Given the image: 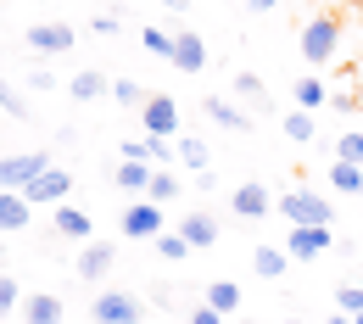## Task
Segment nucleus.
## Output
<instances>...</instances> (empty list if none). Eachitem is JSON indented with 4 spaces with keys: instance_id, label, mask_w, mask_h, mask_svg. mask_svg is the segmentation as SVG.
<instances>
[{
    "instance_id": "10",
    "label": "nucleus",
    "mask_w": 363,
    "mask_h": 324,
    "mask_svg": "<svg viewBox=\"0 0 363 324\" xmlns=\"http://www.w3.org/2000/svg\"><path fill=\"white\" fill-rule=\"evenodd\" d=\"M112 263H118L112 240H84V257H79V274H84V279H101Z\"/></svg>"
},
{
    "instance_id": "6",
    "label": "nucleus",
    "mask_w": 363,
    "mask_h": 324,
    "mask_svg": "<svg viewBox=\"0 0 363 324\" xmlns=\"http://www.w3.org/2000/svg\"><path fill=\"white\" fill-rule=\"evenodd\" d=\"M123 235L129 240H157L162 235V201H135L123 213Z\"/></svg>"
},
{
    "instance_id": "25",
    "label": "nucleus",
    "mask_w": 363,
    "mask_h": 324,
    "mask_svg": "<svg viewBox=\"0 0 363 324\" xmlns=\"http://www.w3.org/2000/svg\"><path fill=\"white\" fill-rule=\"evenodd\" d=\"M285 135L296 140V145H308V140H313V112H291V118H285Z\"/></svg>"
},
{
    "instance_id": "13",
    "label": "nucleus",
    "mask_w": 363,
    "mask_h": 324,
    "mask_svg": "<svg viewBox=\"0 0 363 324\" xmlns=\"http://www.w3.org/2000/svg\"><path fill=\"white\" fill-rule=\"evenodd\" d=\"M269 207H274V196L263 185H240L235 190V213H240V218H263Z\"/></svg>"
},
{
    "instance_id": "20",
    "label": "nucleus",
    "mask_w": 363,
    "mask_h": 324,
    "mask_svg": "<svg viewBox=\"0 0 363 324\" xmlns=\"http://www.w3.org/2000/svg\"><path fill=\"white\" fill-rule=\"evenodd\" d=\"M330 185L335 190H358L363 196V162H335V168H330Z\"/></svg>"
},
{
    "instance_id": "36",
    "label": "nucleus",
    "mask_w": 363,
    "mask_h": 324,
    "mask_svg": "<svg viewBox=\"0 0 363 324\" xmlns=\"http://www.w3.org/2000/svg\"><path fill=\"white\" fill-rule=\"evenodd\" d=\"M246 6H252V11H274L279 0H246Z\"/></svg>"
},
{
    "instance_id": "33",
    "label": "nucleus",
    "mask_w": 363,
    "mask_h": 324,
    "mask_svg": "<svg viewBox=\"0 0 363 324\" xmlns=\"http://www.w3.org/2000/svg\"><path fill=\"white\" fill-rule=\"evenodd\" d=\"M341 162H363V135H347V140H341Z\"/></svg>"
},
{
    "instance_id": "16",
    "label": "nucleus",
    "mask_w": 363,
    "mask_h": 324,
    "mask_svg": "<svg viewBox=\"0 0 363 324\" xmlns=\"http://www.w3.org/2000/svg\"><path fill=\"white\" fill-rule=\"evenodd\" d=\"M179 235L190 240V246H196V252H201V246H213V240H218V224H213L207 213H190V218L179 224Z\"/></svg>"
},
{
    "instance_id": "28",
    "label": "nucleus",
    "mask_w": 363,
    "mask_h": 324,
    "mask_svg": "<svg viewBox=\"0 0 363 324\" xmlns=\"http://www.w3.org/2000/svg\"><path fill=\"white\" fill-rule=\"evenodd\" d=\"M151 201H174V196H179V179H174V174H151Z\"/></svg>"
},
{
    "instance_id": "34",
    "label": "nucleus",
    "mask_w": 363,
    "mask_h": 324,
    "mask_svg": "<svg viewBox=\"0 0 363 324\" xmlns=\"http://www.w3.org/2000/svg\"><path fill=\"white\" fill-rule=\"evenodd\" d=\"M11 308H17V279L0 274V313H11Z\"/></svg>"
},
{
    "instance_id": "32",
    "label": "nucleus",
    "mask_w": 363,
    "mask_h": 324,
    "mask_svg": "<svg viewBox=\"0 0 363 324\" xmlns=\"http://www.w3.org/2000/svg\"><path fill=\"white\" fill-rule=\"evenodd\" d=\"M0 106H6V112H17V118H28V106H23V95L11 90L6 79H0Z\"/></svg>"
},
{
    "instance_id": "5",
    "label": "nucleus",
    "mask_w": 363,
    "mask_h": 324,
    "mask_svg": "<svg viewBox=\"0 0 363 324\" xmlns=\"http://www.w3.org/2000/svg\"><path fill=\"white\" fill-rule=\"evenodd\" d=\"M285 252H291L296 263H308V257H324V252H330V224H291V240H285Z\"/></svg>"
},
{
    "instance_id": "29",
    "label": "nucleus",
    "mask_w": 363,
    "mask_h": 324,
    "mask_svg": "<svg viewBox=\"0 0 363 324\" xmlns=\"http://www.w3.org/2000/svg\"><path fill=\"white\" fill-rule=\"evenodd\" d=\"M335 308L341 313H363V285H341L335 291Z\"/></svg>"
},
{
    "instance_id": "18",
    "label": "nucleus",
    "mask_w": 363,
    "mask_h": 324,
    "mask_svg": "<svg viewBox=\"0 0 363 324\" xmlns=\"http://www.w3.org/2000/svg\"><path fill=\"white\" fill-rule=\"evenodd\" d=\"M207 308L235 313V308H240V285H235V279H213V285H207Z\"/></svg>"
},
{
    "instance_id": "37",
    "label": "nucleus",
    "mask_w": 363,
    "mask_h": 324,
    "mask_svg": "<svg viewBox=\"0 0 363 324\" xmlns=\"http://www.w3.org/2000/svg\"><path fill=\"white\" fill-rule=\"evenodd\" d=\"M324 324H358V319H347V313H330V319H324Z\"/></svg>"
},
{
    "instance_id": "21",
    "label": "nucleus",
    "mask_w": 363,
    "mask_h": 324,
    "mask_svg": "<svg viewBox=\"0 0 363 324\" xmlns=\"http://www.w3.org/2000/svg\"><path fill=\"white\" fill-rule=\"evenodd\" d=\"M235 90L246 95V101H252L257 112H269V106H274V101H269V90H263V79H257V73H240V79H235Z\"/></svg>"
},
{
    "instance_id": "4",
    "label": "nucleus",
    "mask_w": 363,
    "mask_h": 324,
    "mask_svg": "<svg viewBox=\"0 0 363 324\" xmlns=\"http://www.w3.org/2000/svg\"><path fill=\"white\" fill-rule=\"evenodd\" d=\"M145 319V308H140L129 291H106V296H95V324H140Z\"/></svg>"
},
{
    "instance_id": "8",
    "label": "nucleus",
    "mask_w": 363,
    "mask_h": 324,
    "mask_svg": "<svg viewBox=\"0 0 363 324\" xmlns=\"http://www.w3.org/2000/svg\"><path fill=\"white\" fill-rule=\"evenodd\" d=\"M140 112H145V135H179V106H174V101L151 95Z\"/></svg>"
},
{
    "instance_id": "24",
    "label": "nucleus",
    "mask_w": 363,
    "mask_h": 324,
    "mask_svg": "<svg viewBox=\"0 0 363 324\" xmlns=\"http://www.w3.org/2000/svg\"><path fill=\"white\" fill-rule=\"evenodd\" d=\"M118 185L123 190H145L151 185V168H145V162H123V168H118Z\"/></svg>"
},
{
    "instance_id": "31",
    "label": "nucleus",
    "mask_w": 363,
    "mask_h": 324,
    "mask_svg": "<svg viewBox=\"0 0 363 324\" xmlns=\"http://www.w3.org/2000/svg\"><path fill=\"white\" fill-rule=\"evenodd\" d=\"M112 95H118V106H145L140 84H129V79H118V84H112Z\"/></svg>"
},
{
    "instance_id": "9",
    "label": "nucleus",
    "mask_w": 363,
    "mask_h": 324,
    "mask_svg": "<svg viewBox=\"0 0 363 324\" xmlns=\"http://www.w3.org/2000/svg\"><path fill=\"white\" fill-rule=\"evenodd\" d=\"M28 207H34V201H28L23 190H0V235L23 230V224H28Z\"/></svg>"
},
{
    "instance_id": "27",
    "label": "nucleus",
    "mask_w": 363,
    "mask_h": 324,
    "mask_svg": "<svg viewBox=\"0 0 363 324\" xmlns=\"http://www.w3.org/2000/svg\"><path fill=\"white\" fill-rule=\"evenodd\" d=\"M207 112H213V118H218V123H224V129H246V118H240V112H235V106H229V101H218V95H213V101H207Z\"/></svg>"
},
{
    "instance_id": "26",
    "label": "nucleus",
    "mask_w": 363,
    "mask_h": 324,
    "mask_svg": "<svg viewBox=\"0 0 363 324\" xmlns=\"http://www.w3.org/2000/svg\"><path fill=\"white\" fill-rule=\"evenodd\" d=\"M296 106H302V112L324 106V84H318V79H302V84H296Z\"/></svg>"
},
{
    "instance_id": "40",
    "label": "nucleus",
    "mask_w": 363,
    "mask_h": 324,
    "mask_svg": "<svg viewBox=\"0 0 363 324\" xmlns=\"http://www.w3.org/2000/svg\"><path fill=\"white\" fill-rule=\"evenodd\" d=\"M285 324H296V319H285Z\"/></svg>"
},
{
    "instance_id": "35",
    "label": "nucleus",
    "mask_w": 363,
    "mask_h": 324,
    "mask_svg": "<svg viewBox=\"0 0 363 324\" xmlns=\"http://www.w3.org/2000/svg\"><path fill=\"white\" fill-rule=\"evenodd\" d=\"M190 324H224V313H218V308H196V313H190Z\"/></svg>"
},
{
    "instance_id": "1",
    "label": "nucleus",
    "mask_w": 363,
    "mask_h": 324,
    "mask_svg": "<svg viewBox=\"0 0 363 324\" xmlns=\"http://www.w3.org/2000/svg\"><path fill=\"white\" fill-rule=\"evenodd\" d=\"M274 207L285 213V224H335L330 201H324V196H313V190H285Z\"/></svg>"
},
{
    "instance_id": "12",
    "label": "nucleus",
    "mask_w": 363,
    "mask_h": 324,
    "mask_svg": "<svg viewBox=\"0 0 363 324\" xmlns=\"http://www.w3.org/2000/svg\"><path fill=\"white\" fill-rule=\"evenodd\" d=\"M174 67H184V73H201V67H207V45H201L196 34H179V40H174Z\"/></svg>"
},
{
    "instance_id": "19",
    "label": "nucleus",
    "mask_w": 363,
    "mask_h": 324,
    "mask_svg": "<svg viewBox=\"0 0 363 324\" xmlns=\"http://www.w3.org/2000/svg\"><path fill=\"white\" fill-rule=\"evenodd\" d=\"M67 95H73V101H101V95H106V79L90 67V73H79V79L67 84Z\"/></svg>"
},
{
    "instance_id": "38",
    "label": "nucleus",
    "mask_w": 363,
    "mask_h": 324,
    "mask_svg": "<svg viewBox=\"0 0 363 324\" xmlns=\"http://www.w3.org/2000/svg\"><path fill=\"white\" fill-rule=\"evenodd\" d=\"M168 6H184V0H168Z\"/></svg>"
},
{
    "instance_id": "11",
    "label": "nucleus",
    "mask_w": 363,
    "mask_h": 324,
    "mask_svg": "<svg viewBox=\"0 0 363 324\" xmlns=\"http://www.w3.org/2000/svg\"><path fill=\"white\" fill-rule=\"evenodd\" d=\"M67 185H73V179H67L62 168H45L40 179H28V190H23V196H28V201H62V196H67Z\"/></svg>"
},
{
    "instance_id": "15",
    "label": "nucleus",
    "mask_w": 363,
    "mask_h": 324,
    "mask_svg": "<svg viewBox=\"0 0 363 324\" xmlns=\"http://www.w3.org/2000/svg\"><path fill=\"white\" fill-rule=\"evenodd\" d=\"M23 324H62V302L45 296V291L28 296V302H23Z\"/></svg>"
},
{
    "instance_id": "23",
    "label": "nucleus",
    "mask_w": 363,
    "mask_h": 324,
    "mask_svg": "<svg viewBox=\"0 0 363 324\" xmlns=\"http://www.w3.org/2000/svg\"><path fill=\"white\" fill-rule=\"evenodd\" d=\"M174 151H179V157L196 168V174H207V145H201L196 135H179V145H174Z\"/></svg>"
},
{
    "instance_id": "30",
    "label": "nucleus",
    "mask_w": 363,
    "mask_h": 324,
    "mask_svg": "<svg viewBox=\"0 0 363 324\" xmlns=\"http://www.w3.org/2000/svg\"><path fill=\"white\" fill-rule=\"evenodd\" d=\"M145 50H151V56H168V62H174V40H168L162 28H145Z\"/></svg>"
},
{
    "instance_id": "41",
    "label": "nucleus",
    "mask_w": 363,
    "mask_h": 324,
    "mask_svg": "<svg viewBox=\"0 0 363 324\" xmlns=\"http://www.w3.org/2000/svg\"><path fill=\"white\" fill-rule=\"evenodd\" d=\"M240 324H246V319H240Z\"/></svg>"
},
{
    "instance_id": "3",
    "label": "nucleus",
    "mask_w": 363,
    "mask_h": 324,
    "mask_svg": "<svg viewBox=\"0 0 363 324\" xmlns=\"http://www.w3.org/2000/svg\"><path fill=\"white\" fill-rule=\"evenodd\" d=\"M50 168L45 151H28V157H0V190H28V179H40Z\"/></svg>"
},
{
    "instance_id": "39",
    "label": "nucleus",
    "mask_w": 363,
    "mask_h": 324,
    "mask_svg": "<svg viewBox=\"0 0 363 324\" xmlns=\"http://www.w3.org/2000/svg\"><path fill=\"white\" fill-rule=\"evenodd\" d=\"M352 319H358V324H363V313H352Z\"/></svg>"
},
{
    "instance_id": "14",
    "label": "nucleus",
    "mask_w": 363,
    "mask_h": 324,
    "mask_svg": "<svg viewBox=\"0 0 363 324\" xmlns=\"http://www.w3.org/2000/svg\"><path fill=\"white\" fill-rule=\"evenodd\" d=\"M56 230L67 235V240H90V213H79V207H67V201H56Z\"/></svg>"
},
{
    "instance_id": "2",
    "label": "nucleus",
    "mask_w": 363,
    "mask_h": 324,
    "mask_svg": "<svg viewBox=\"0 0 363 324\" xmlns=\"http://www.w3.org/2000/svg\"><path fill=\"white\" fill-rule=\"evenodd\" d=\"M335 40H341L335 17H313V23L302 28V56H308V67H324V62L335 56Z\"/></svg>"
},
{
    "instance_id": "22",
    "label": "nucleus",
    "mask_w": 363,
    "mask_h": 324,
    "mask_svg": "<svg viewBox=\"0 0 363 324\" xmlns=\"http://www.w3.org/2000/svg\"><path fill=\"white\" fill-rule=\"evenodd\" d=\"M151 246H157V252H162V257H168V263H184V257H190V252H196V246H190V240H184V235H157V240H151Z\"/></svg>"
},
{
    "instance_id": "17",
    "label": "nucleus",
    "mask_w": 363,
    "mask_h": 324,
    "mask_svg": "<svg viewBox=\"0 0 363 324\" xmlns=\"http://www.w3.org/2000/svg\"><path fill=\"white\" fill-rule=\"evenodd\" d=\"M285 263H291V252H279V246H257V252H252V269H257L263 279H279Z\"/></svg>"
},
{
    "instance_id": "7",
    "label": "nucleus",
    "mask_w": 363,
    "mask_h": 324,
    "mask_svg": "<svg viewBox=\"0 0 363 324\" xmlns=\"http://www.w3.org/2000/svg\"><path fill=\"white\" fill-rule=\"evenodd\" d=\"M23 40L40 50V56H62V50H73V28L67 23H34Z\"/></svg>"
}]
</instances>
